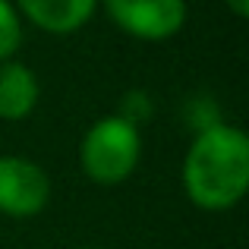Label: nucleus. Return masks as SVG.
Masks as SVG:
<instances>
[{
	"label": "nucleus",
	"mask_w": 249,
	"mask_h": 249,
	"mask_svg": "<svg viewBox=\"0 0 249 249\" xmlns=\"http://www.w3.org/2000/svg\"><path fill=\"white\" fill-rule=\"evenodd\" d=\"M183 189L205 212H227L249 189V139L237 126L199 129L183 158Z\"/></svg>",
	"instance_id": "nucleus-1"
},
{
	"label": "nucleus",
	"mask_w": 249,
	"mask_h": 249,
	"mask_svg": "<svg viewBox=\"0 0 249 249\" xmlns=\"http://www.w3.org/2000/svg\"><path fill=\"white\" fill-rule=\"evenodd\" d=\"M139 155H142L139 126L123 120L120 114H110L85 129L79 145V164L91 183L117 186L136 170Z\"/></svg>",
	"instance_id": "nucleus-2"
},
{
	"label": "nucleus",
	"mask_w": 249,
	"mask_h": 249,
	"mask_svg": "<svg viewBox=\"0 0 249 249\" xmlns=\"http://www.w3.org/2000/svg\"><path fill=\"white\" fill-rule=\"evenodd\" d=\"M110 22L142 41H164L186 22L183 0H101Z\"/></svg>",
	"instance_id": "nucleus-3"
},
{
	"label": "nucleus",
	"mask_w": 249,
	"mask_h": 249,
	"mask_svg": "<svg viewBox=\"0 0 249 249\" xmlns=\"http://www.w3.org/2000/svg\"><path fill=\"white\" fill-rule=\"evenodd\" d=\"M48 170L19 155H0V212L10 218H32L48 208Z\"/></svg>",
	"instance_id": "nucleus-4"
},
{
	"label": "nucleus",
	"mask_w": 249,
	"mask_h": 249,
	"mask_svg": "<svg viewBox=\"0 0 249 249\" xmlns=\"http://www.w3.org/2000/svg\"><path fill=\"white\" fill-rule=\"evenodd\" d=\"M32 25L51 35H73L91 19L98 0H16Z\"/></svg>",
	"instance_id": "nucleus-5"
},
{
	"label": "nucleus",
	"mask_w": 249,
	"mask_h": 249,
	"mask_svg": "<svg viewBox=\"0 0 249 249\" xmlns=\"http://www.w3.org/2000/svg\"><path fill=\"white\" fill-rule=\"evenodd\" d=\"M41 98L38 76L19 60L0 63V120H25Z\"/></svg>",
	"instance_id": "nucleus-6"
},
{
	"label": "nucleus",
	"mask_w": 249,
	"mask_h": 249,
	"mask_svg": "<svg viewBox=\"0 0 249 249\" xmlns=\"http://www.w3.org/2000/svg\"><path fill=\"white\" fill-rule=\"evenodd\" d=\"M22 44V22H19V13L10 0H0V63L13 60V54Z\"/></svg>",
	"instance_id": "nucleus-7"
},
{
	"label": "nucleus",
	"mask_w": 249,
	"mask_h": 249,
	"mask_svg": "<svg viewBox=\"0 0 249 249\" xmlns=\"http://www.w3.org/2000/svg\"><path fill=\"white\" fill-rule=\"evenodd\" d=\"M224 3L231 6L233 16H240V19H246V16H249V0H224Z\"/></svg>",
	"instance_id": "nucleus-8"
}]
</instances>
